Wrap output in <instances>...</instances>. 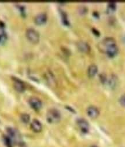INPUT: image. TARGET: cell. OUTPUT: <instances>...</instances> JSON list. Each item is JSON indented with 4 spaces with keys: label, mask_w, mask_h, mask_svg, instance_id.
Masks as SVG:
<instances>
[{
    "label": "cell",
    "mask_w": 125,
    "mask_h": 147,
    "mask_svg": "<svg viewBox=\"0 0 125 147\" xmlns=\"http://www.w3.org/2000/svg\"><path fill=\"white\" fill-rule=\"evenodd\" d=\"M119 102L120 103V104L123 106L125 107V94H123L119 98Z\"/></svg>",
    "instance_id": "9a60e30c"
},
{
    "label": "cell",
    "mask_w": 125,
    "mask_h": 147,
    "mask_svg": "<svg viewBox=\"0 0 125 147\" xmlns=\"http://www.w3.org/2000/svg\"><path fill=\"white\" fill-rule=\"evenodd\" d=\"M77 123L82 133H87L89 131V125L86 120L83 118H80L77 121Z\"/></svg>",
    "instance_id": "277c9868"
},
{
    "label": "cell",
    "mask_w": 125,
    "mask_h": 147,
    "mask_svg": "<svg viewBox=\"0 0 125 147\" xmlns=\"http://www.w3.org/2000/svg\"><path fill=\"white\" fill-rule=\"evenodd\" d=\"M47 119L50 123H58L61 119V114L56 108H51L47 114Z\"/></svg>",
    "instance_id": "6da1fadb"
},
{
    "label": "cell",
    "mask_w": 125,
    "mask_h": 147,
    "mask_svg": "<svg viewBox=\"0 0 125 147\" xmlns=\"http://www.w3.org/2000/svg\"><path fill=\"white\" fill-rule=\"evenodd\" d=\"M77 47L79 51L83 52H88L91 50L89 45L83 41H79L77 42Z\"/></svg>",
    "instance_id": "30bf717a"
},
{
    "label": "cell",
    "mask_w": 125,
    "mask_h": 147,
    "mask_svg": "<svg viewBox=\"0 0 125 147\" xmlns=\"http://www.w3.org/2000/svg\"><path fill=\"white\" fill-rule=\"evenodd\" d=\"M109 8L111 9H112V10L115 9V8H116V4L115 3H114V2L109 3Z\"/></svg>",
    "instance_id": "e0dca14e"
},
{
    "label": "cell",
    "mask_w": 125,
    "mask_h": 147,
    "mask_svg": "<svg viewBox=\"0 0 125 147\" xmlns=\"http://www.w3.org/2000/svg\"><path fill=\"white\" fill-rule=\"evenodd\" d=\"M61 16L63 19V22L65 23V24H68V22L67 20L66 13L64 12H61Z\"/></svg>",
    "instance_id": "5bb4252c"
},
{
    "label": "cell",
    "mask_w": 125,
    "mask_h": 147,
    "mask_svg": "<svg viewBox=\"0 0 125 147\" xmlns=\"http://www.w3.org/2000/svg\"><path fill=\"white\" fill-rule=\"evenodd\" d=\"M29 104L31 108L36 111L40 109L43 105L41 100L36 96H32L29 98Z\"/></svg>",
    "instance_id": "3957f363"
},
{
    "label": "cell",
    "mask_w": 125,
    "mask_h": 147,
    "mask_svg": "<svg viewBox=\"0 0 125 147\" xmlns=\"http://www.w3.org/2000/svg\"><path fill=\"white\" fill-rule=\"evenodd\" d=\"M109 84L111 86H114L116 84V78L115 77H112L109 80Z\"/></svg>",
    "instance_id": "2e32d148"
},
{
    "label": "cell",
    "mask_w": 125,
    "mask_h": 147,
    "mask_svg": "<svg viewBox=\"0 0 125 147\" xmlns=\"http://www.w3.org/2000/svg\"><path fill=\"white\" fill-rule=\"evenodd\" d=\"M30 126L32 130L35 133L41 132L43 130V125H42L41 122L36 119L32 120Z\"/></svg>",
    "instance_id": "ba28073f"
},
{
    "label": "cell",
    "mask_w": 125,
    "mask_h": 147,
    "mask_svg": "<svg viewBox=\"0 0 125 147\" xmlns=\"http://www.w3.org/2000/svg\"><path fill=\"white\" fill-rule=\"evenodd\" d=\"M27 38L32 43H37L39 40V32L33 28H28L26 32Z\"/></svg>",
    "instance_id": "7a4b0ae2"
},
{
    "label": "cell",
    "mask_w": 125,
    "mask_h": 147,
    "mask_svg": "<svg viewBox=\"0 0 125 147\" xmlns=\"http://www.w3.org/2000/svg\"><path fill=\"white\" fill-rule=\"evenodd\" d=\"M14 86L15 89L19 92H23L26 89V85L24 83L18 78H14Z\"/></svg>",
    "instance_id": "8992f818"
},
{
    "label": "cell",
    "mask_w": 125,
    "mask_h": 147,
    "mask_svg": "<svg viewBox=\"0 0 125 147\" xmlns=\"http://www.w3.org/2000/svg\"><path fill=\"white\" fill-rule=\"evenodd\" d=\"M20 119H21L22 122H23L24 123H27L30 121V117L28 114L24 113L20 115Z\"/></svg>",
    "instance_id": "7c38bea8"
},
{
    "label": "cell",
    "mask_w": 125,
    "mask_h": 147,
    "mask_svg": "<svg viewBox=\"0 0 125 147\" xmlns=\"http://www.w3.org/2000/svg\"><path fill=\"white\" fill-rule=\"evenodd\" d=\"M97 71V67L96 66V65L95 64H92L89 66L88 69V76L90 77H93L96 74Z\"/></svg>",
    "instance_id": "8fae6325"
},
{
    "label": "cell",
    "mask_w": 125,
    "mask_h": 147,
    "mask_svg": "<svg viewBox=\"0 0 125 147\" xmlns=\"http://www.w3.org/2000/svg\"><path fill=\"white\" fill-rule=\"evenodd\" d=\"M87 113L89 117L91 118H96L100 114V111L97 107L94 105L89 106L87 109Z\"/></svg>",
    "instance_id": "5b68a950"
},
{
    "label": "cell",
    "mask_w": 125,
    "mask_h": 147,
    "mask_svg": "<svg viewBox=\"0 0 125 147\" xmlns=\"http://www.w3.org/2000/svg\"><path fill=\"white\" fill-rule=\"evenodd\" d=\"M105 48H106L107 53L109 56H114L118 53V48L116 43L108 45L106 46Z\"/></svg>",
    "instance_id": "9c48e42d"
},
{
    "label": "cell",
    "mask_w": 125,
    "mask_h": 147,
    "mask_svg": "<svg viewBox=\"0 0 125 147\" xmlns=\"http://www.w3.org/2000/svg\"><path fill=\"white\" fill-rule=\"evenodd\" d=\"M47 19H48L47 15L45 13L41 12L37 14L35 16L34 19V22L36 24L41 25V24H44L47 22Z\"/></svg>",
    "instance_id": "52a82bcc"
},
{
    "label": "cell",
    "mask_w": 125,
    "mask_h": 147,
    "mask_svg": "<svg viewBox=\"0 0 125 147\" xmlns=\"http://www.w3.org/2000/svg\"><path fill=\"white\" fill-rule=\"evenodd\" d=\"M6 38H7V35L5 31L3 29L0 28V43L6 40Z\"/></svg>",
    "instance_id": "4fadbf2b"
},
{
    "label": "cell",
    "mask_w": 125,
    "mask_h": 147,
    "mask_svg": "<svg viewBox=\"0 0 125 147\" xmlns=\"http://www.w3.org/2000/svg\"><path fill=\"white\" fill-rule=\"evenodd\" d=\"M91 147H97V146H96V145H92V146H91Z\"/></svg>",
    "instance_id": "ac0fdd59"
}]
</instances>
